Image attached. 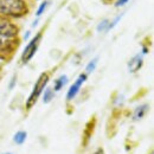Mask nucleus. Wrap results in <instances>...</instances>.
<instances>
[{"instance_id": "obj_4", "label": "nucleus", "mask_w": 154, "mask_h": 154, "mask_svg": "<svg viewBox=\"0 0 154 154\" xmlns=\"http://www.w3.org/2000/svg\"><path fill=\"white\" fill-rule=\"evenodd\" d=\"M40 37H42V35L38 33L35 38L32 39V40L26 45V48H25V50H24V52H23V56H21L23 63H27L31 58L35 56V54H36V51H37V49H38Z\"/></svg>"}, {"instance_id": "obj_13", "label": "nucleus", "mask_w": 154, "mask_h": 154, "mask_svg": "<svg viewBox=\"0 0 154 154\" xmlns=\"http://www.w3.org/2000/svg\"><path fill=\"white\" fill-rule=\"evenodd\" d=\"M127 1H128V0H117V2H116V6H122V5H125Z\"/></svg>"}, {"instance_id": "obj_10", "label": "nucleus", "mask_w": 154, "mask_h": 154, "mask_svg": "<svg viewBox=\"0 0 154 154\" xmlns=\"http://www.w3.org/2000/svg\"><path fill=\"white\" fill-rule=\"evenodd\" d=\"M52 98H54V91H52L51 89H46V90L44 91L43 101H44L45 103H49V102H50Z\"/></svg>"}, {"instance_id": "obj_6", "label": "nucleus", "mask_w": 154, "mask_h": 154, "mask_svg": "<svg viewBox=\"0 0 154 154\" xmlns=\"http://www.w3.org/2000/svg\"><path fill=\"white\" fill-rule=\"evenodd\" d=\"M142 65V56L141 55H136L129 63H128V69L131 72H135L137 71Z\"/></svg>"}, {"instance_id": "obj_11", "label": "nucleus", "mask_w": 154, "mask_h": 154, "mask_svg": "<svg viewBox=\"0 0 154 154\" xmlns=\"http://www.w3.org/2000/svg\"><path fill=\"white\" fill-rule=\"evenodd\" d=\"M96 64H97V59H93L88 65H87V72H93L94 70H95V68H96Z\"/></svg>"}, {"instance_id": "obj_2", "label": "nucleus", "mask_w": 154, "mask_h": 154, "mask_svg": "<svg viewBox=\"0 0 154 154\" xmlns=\"http://www.w3.org/2000/svg\"><path fill=\"white\" fill-rule=\"evenodd\" d=\"M27 6L24 0H0V13L10 17H21L26 14Z\"/></svg>"}, {"instance_id": "obj_7", "label": "nucleus", "mask_w": 154, "mask_h": 154, "mask_svg": "<svg viewBox=\"0 0 154 154\" xmlns=\"http://www.w3.org/2000/svg\"><path fill=\"white\" fill-rule=\"evenodd\" d=\"M147 110H148V106H147V104H143V106L137 107V108L135 109L133 119H134V120H140L141 117L145 116V114L147 113Z\"/></svg>"}, {"instance_id": "obj_9", "label": "nucleus", "mask_w": 154, "mask_h": 154, "mask_svg": "<svg viewBox=\"0 0 154 154\" xmlns=\"http://www.w3.org/2000/svg\"><path fill=\"white\" fill-rule=\"evenodd\" d=\"M26 132H24V131H19V132H17L14 136H13V140H14V142L16 143H18V145H21L23 142H25V140H26Z\"/></svg>"}, {"instance_id": "obj_5", "label": "nucleus", "mask_w": 154, "mask_h": 154, "mask_svg": "<svg viewBox=\"0 0 154 154\" xmlns=\"http://www.w3.org/2000/svg\"><path fill=\"white\" fill-rule=\"evenodd\" d=\"M87 79V75L85 74H82V75H79L78 78L76 79V82L70 87V89L68 90V94H66V98L68 100H72L74 97L76 96L77 94H78V91H79V88L82 87V84L84 83V81Z\"/></svg>"}, {"instance_id": "obj_1", "label": "nucleus", "mask_w": 154, "mask_h": 154, "mask_svg": "<svg viewBox=\"0 0 154 154\" xmlns=\"http://www.w3.org/2000/svg\"><path fill=\"white\" fill-rule=\"evenodd\" d=\"M18 30L8 20L0 18V51H6L14 45Z\"/></svg>"}, {"instance_id": "obj_14", "label": "nucleus", "mask_w": 154, "mask_h": 154, "mask_svg": "<svg viewBox=\"0 0 154 154\" xmlns=\"http://www.w3.org/2000/svg\"><path fill=\"white\" fill-rule=\"evenodd\" d=\"M94 154H104V153H103V149H101V148H100V149H97Z\"/></svg>"}, {"instance_id": "obj_12", "label": "nucleus", "mask_w": 154, "mask_h": 154, "mask_svg": "<svg viewBox=\"0 0 154 154\" xmlns=\"http://www.w3.org/2000/svg\"><path fill=\"white\" fill-rule=\"evenodd\" d=\"M46 6H48V1H44V2H43L40 6H39L38 11H37V16H38V17L40 16V14H42V13H43V12H44V11H45Z\"/></svg>"}, {"instance_id": "obj_15", "label": "nucleus", "mask_w": 154, "mask_h": 154, "mask_svg": "<svg viewBox=\"0 0 154 154\" xmlns=\"http://www.w3.org/2000/svg\"><path fill=\"white\" fill-rule=\"evenodd\" d=\"M4 154H12V153H4Z\"/></svg>"}, {"instance_id": "obj_8", "label": "nucleus", "mask_w": 154, "mask_h": 154, "mask_svg": "<svg viewBox=\"0 0 154 154\" xmlns=\"http://www.w3.org/2000/svg\"><path fill=\"white\" fill-rule=\"evenodd\" d=\"M66 82H68V77L65 76V75H63V76L58 77L57 79L55 81V90L58 91V90H60L65 84H66Z\"/></svg>"}, {"instance_id": "obj_3", "label": "nucleus", "mask_w": 154, "mask_h": 154, "mask_svg": "<svg viewBox=\"0 0 154 154\" xmlns=\"http://www.w3.org/2000/svg\"><path fill=\"white\" fill-rule=\"evenodd\" d=\"M48 81H49V76H48L46 74H43V75L38 78V81L36 82L35 88H33L31 95H30L29 100H27V103H26V107H27V108H31V107L36 103L37 98H38L39 95L42 94V91L44 90L45 85L48 84Z\"/></svg>"}]
</instances>
